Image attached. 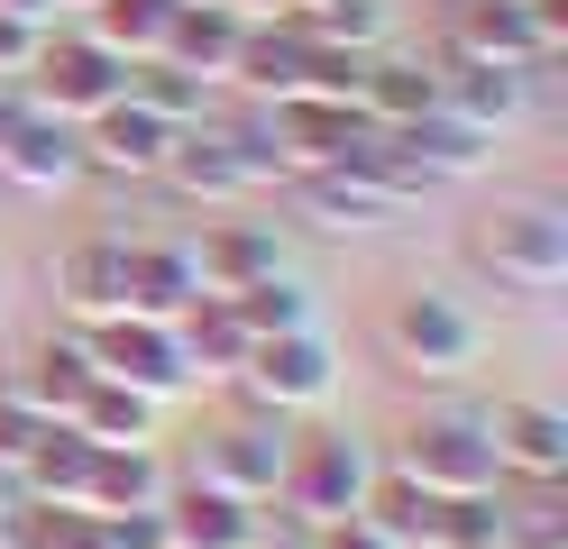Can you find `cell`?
<instances>
[{"instance_id": "obj_1", "label": "cell", "mask_w": 568, "mask_h": 549, "mask_svg": "<svg viewBox=\"0 0 568 549\" xmlns=\"http://www.w3.org/2000/svg\"><path fill=\"white\" fill-rule=\"evenodd\" d=\"M376 449L358 430H294L284 439V476H275V512H284V531H331V522H358V504L376 486Z\"/></svg>"}, {"instance_id": "obj_2", "label": "cell", "mask_w": 568, "mask_h": 549, "mask_svg": "<svg viewBox=\"0 0 568 549\" xmlns=\"http://www.w3.org/2000/svg\"><path fill=\"white\" fill-rule=\"evenodd\" d=\"M468 266L505 293H559L568 284V211L550 193L495 202L468 220Z\"/></svg>"}, {"instance_id": "obj_3", "label": "cell", "mask_w": 568, "mask_h": 549, "mask_svg": "<svg viewBox=\"0 0 568 549\" xmlns=\"http://www.w3.org/2000/svg\"><path fill=\"white\" fill-rule=\"evenodd\" d=\"M376 339H385V366H395V376H413V385H458V376L486 357V321L458 303V293L413 284V293L385 303Z\"/></svg>"}, {"instance_id": "obj_4", "label": "cell", "mask_w": 568, "mask_h": 549, "mask_svg": "<svg viewBox=\"0 0 568 549\" xmlns=\"http://www.w3.org/2000/svg\"><path fill=\"white\" fill-rule=\"evenodd\" d=\"M395 467L413 476V486H432V495H495V486H505L495 430H486L477 403H422V413L404 421Z\"/></svg>"}, {"instance_id": "obj_5", "label": "cell", "mask_w": 568, "mask_h": 549, "mask_svg": "<svg viewBox=\"0 0 568 549\" xmlns=\"http://www.w3.org/2000/svg\"><path fill=\"white\" fill-rule=\"evenodd\" d=\"M239 413H266V421H303V413H331L339 394V348L331 329H284V339H257L247 366L230 376Z\"/></svg>"}, {"instance_id": "obj_6", "label": "cell", "mask_w": 568, "mask_h": 549, "mask_svg": "<svg viewBox=\"0 0 568 549\" xmlns=\"http://www.w3.org/2000/svg\"><path fill=\"white\" fill-rule=\"evenodd\" d=\"M284 193H294V211L312 230H331V238H376V230H404L422 211V193L404 174H348V165H303Z\"/></svg>"}, {"instance_id": "obj_7", "label": "cell", "mask_w": 568, "mask_h": 549, "mask_svg": "<svg viewBox=\"0 0 568 549\" xmlns=\"http://www.w3.org/2000/svg\"><path fill=\"white\" fill-rule=\"evenodd\" d=\"M28 101L47 110V120H92V110H111L120 92H129V64L101 47V37H83V28H47L38 37V64H28V83H19Z\"/></svg>"}, {"instance_id": "obj_8", "label": "cell", "mask_w": 568, "mask_h": 549, "mask_svg": "<svg viewBox=\"0 0 568 549\" xmlns=\"http://www.w3.org/2000/svg\"><path fill=\"white\" fill-rule=\"evenodd\" d=\"M432 64H559V47L541 37V19H531V0H449V19L432 37Z\"/></svg>"}, {"instance_id": "obj_9", "label": "cell", "mask_w": 568, "mask_h": 549, "mask_svg": "<svg viewBox=\"0 0 568 549\" xmlns=\"http://www.w3.org/2000/svg\"><path fill=\"white\" fill-rule=\"evenodd\" d=\"M83 348H92V366H101L111 385L148 394L156 413L193 394V366H184V348H174V321H129V312H120V321H92Z\"/></svg>"}, {"instance_id": "obj_10", "label": "cell", "mask_w": 568, "mask_h": 549, "mask_svg": "<svg viewBox=\"0 0 568 549\" xmlns=\"http://www.w3.org/2000/svg\"><path fill=\"white\" fill-rule=\"evenodd\" d=\"M284 439H294V421H266V413H230V421H211V430H202V449H193V476L266 512V504H275V476H284Z\"/></svg>"}, {"instance_id": "obj_11", "label": "cell", "mask_w": 568, "mask_h": 549, "mask_svg": "<svg viewBox=\"0 0 568 549\" xmlns=\"http://www.w3.org/2000/svg\"><path fill=\"white\" fill-rule=\"evenodd\" d=\"M74 138H83V174H101V183H156L165 174V146H174V129L156 120V110H138L129 92L111 110H92Z\"/></svg>"}, {"instance_id": "obj_12", "label": "cell", "mask_w": 568, "mask_h": 549, "mask_svg": "<svg viewBox=\"0 0 568 549\" xmlns=\"http://www.w3.org/2000/svg\"><path fill=\"white\" fill-rule=\"evenodd\" d=\"M395 156H404V174L422 183V193H440V183H477L495 165V129L458 120V110H422V120L395 129Z\"/></svg>"}, {"instance_id": "obj_13", "label": "cell", "mask_w": 568, "mask_h": 549, "mask_svg": "<svg viewBox=\"0 0 568 549\" xmlns=\"http://www.w3.org/2000/svg\"><path fill=\"white\" fill-rule=\"evenodd\" d=\"M486 430H495V467L523 476V486H559V476H568V413H559V403L514 394V403L486 413Z\"/></svg>"}, {"instance_id": "obj_14", "label": "cell", "mask_w": 568, "mask_h": 549, "mask_svg": "<svg viewBox=\"0 0 568 549\" xmlns=\"http://www.w3.org/2000/svg\"><path fill=\"white\" fill-rule=\"evenodd\" d=\"M55 303H64V321H74V329L120 321V312H129V238H120V230L74 238V247L55 256Z\"/></svg>"}, {"instance_id": "obj_15", "label": "cell", "mask_w": 568, "mask_h": 549, "mask_svg": "<svg viewBox=\"0 0 568 549\" xmlns=\"http://www.w3.org/2000/svg\"><path fill=\"white\" fill-rule=\"evenodd\" d=\"M193 266H202V293H247V284H266L294 266V247H284L275 220H211V230L193 238Z\"/></svg>"}, {"instance_id": "obj_16", "label": "cell", "mask_w": 568, "mask_h": 549, "mask_svg": "<svg viewBox=\"0 0 568 549\" xmlns=\"http://www.w3.org/2000/svg\"><path fill=\"white\" fill-rule=\"evenodd\" d=\"M156 512H165V549H257V531H266L257 504L202 486V476H174Z\"/></svg>"}, {"instance_id": "obj_17", "label": "cell", "mask_w": 568, "mask_h": 549, "mask_svg": "<svg viewBox=\"0 0 568 549\" xmlns=\"http://www.w3.org/2000/svg\"><path fill=\"white\" fill-rule=\"evenodd\" d=\"M0 183H19V193H74V183H83L74 120H47V110L28 101V120L10 129V146H0Z\"/></svg>"}, {"instance_id": "obj_18", "label": "cell", "mask_w": 568, "mask_h": 549, "mask_svg": "<svg viewBox=\"0 0 568 549\" xmlns=\"http://www.w3.org/2000/svg\"><path fill=\"white\" fill-rule=\"evenodd\" d=\"M202 303L193 238H129V321H184Z\"/></svg>"}, {"instance_id": "obj_19", "label": "cell", "mask_w": 568, "mask_h": 549, "mask_svg": "<svg viewBox=\"0 0 568 549\" xmlns=\"http://www.w3.org/2000/svg\"><path fill=\"white\" fill-rule=\"evenodd\" d=\"M211 129H221V146H230V165L247 174V193H284L294 183V146H284V120H275V101H211Z\"/></svg>"}, {"instance_id": "obj_20", "label": "cell", "mask_w": 568, "mask_h": 549, "mask_svg": "<svg viewBox=\"0 0 568 549\" xmlns=\"http://www.w3.org/2000/svg\"><path fill=\"white\" fill-rule=\"evenodd\" d=\"M239 37H247V10H230V0H174V28H165V64H184L202 73L211 92L230 83V64H239Z\"/></svg>"}, {"instance_id": "obj_21", "label": "cell", "mask_w": 568, "mask_h": 549, "mask_svg": "<svg viewBox=\"0 0 568 549\" xmlns=\"http://www.w3.org/2000/svg\"><path fill=\"white\" fill-rule=\"evenodd\" d=\"M92 376H101V366H92V348H83V329H74V321H64V329H47V339L28 348V366H10V385L38 403L47 421H64V413H74V403L92 394Z\"/></svg>"}, {"instance_id": "obj_22", "label": "cell", "mask_w": 568, "mask_h": 549, "mask_svg": "<svg viewBox=\"0 0 568 549\" xmlns=\"http://www.w3.org/2000/svg\"><path fill=\"white\" fill-rule=\"evenodd\" d=\"M358 110H367L376 129H404V120H422V110H440V64H432V55L376 47L367 73H358Z\"/></svg>"}, {"instance_id": "obj_23", "label": "cell", "mask_w": 568, "mask_h": 549, "mask_svg": "<svg viewBox=\"0 0 568 549\" xmlns=\"http://www.w3.org/2000/svg\"><path fill=\"white\" fill-rule=\"evenodd\" d=\"M358 522H367L385 549H440V495H432V486H413V476L385 458V467H376V486H367V504H358Z\"/></svg>"}, {"instance_id": "obj_24", "label": "cell", "mask_w": 568, "mask_h": 549, "mask_svg": "<svg viewBox=\"0 0 568 549\" xmlns=\"http://www.w3.org/2000/svg\"><path fill=\"white\" fill-rule=\"evenodd\" d=\"M440 110H458V120L505 138L531 110V73H514V64H440Z\"/></svg>"}, {"instance_id": "obj_25", "label": "cell", "mask_w": 568, "mask_h": 549, "mask_svg": "<svg viewBox=\"0 0 568 549\" xmlns=\"http://www.w3.org/2000/svg\"><path fill=\"white\" fill-rule=\"evenodd\" d=\"M174 348H184V366H193V394H202V385H230L239 366H247V348H257V339L239 329V312L221 303V293H202V303H193L184 321H174Z\"/></svg>"}, {"instance_id": "obj_26", "label": "cell", "mask_w": 568, "mask_h": 549, "mask_svg": "<svg viewBox=\"0 0 568 549\" xmlns=\"http://www.w3.org/2000/svg\"><path fill=\"white\" fill-rule=\"evenodd\" d=\"M156 183H174V193H193V202H247V174L230 165V146H221V129H211V110L193 129H174V146H165V174Z\"/></svg>"}, {"instance_id": "obj_27", "label": "cell", "mask_w": 568, "mask_h": 549, "mask_svg": "<svg viewBox=\"0 0 568 549\" xmlns=\"http://www.w3.org/2000/svg\"><path fill=\"white\" fill-rule=\"evenodd\" d=\"M165 458H156V439L148 449H92V476H83V512H148L165 504Z\"/></svg>"}, {"instance_id": "obj_28", "label": "cell", "mask_w": 568, "mask_h": 549, "mask_svg": "<svg viewBox=\"0 0 568 549\" xmlns=\"http://www.w3.org/2000/svg\"><path fill=\"white\" fill-rule=\"evenodd\" d=\"M275 19L303 28L312 47H348V55H376L385 37H395V10H385V0H284Z\"/></svg>"}, {"instance_id": "obj_29", "label": "cell", "mask_w": 568, "mask_h": 549, "mask_svg": "<svg viewBox=\"0 0 568 549\" xmlns=\"http://www.w3.org/2000/svg\"><path fill=\"white\" fill-rule=\"evenodd\" d=\"M83 476H92V439L74 421H47L28 467H19V504H74L83 512Z\"/></svg>"}, {"instance_id": "obj_30", "label": "cell", "mask_w": 568, "mask_h": 549, "mask_svg": "<svg viewBox=\"0 0 568 549\" xmlns=\"http://www.w3.org/2000/svg\"><path fill=\"white\" fill-rule=\"evenodd\" d=\"M64 421H74V430L92 439V449H148L165 413H156L148 394H129V385H111V376H92V394H83Z\"/></svg>"}, {"instance_id": "obj_31", "label": "cell", "mask_w": 568, "mask_h": 549, "mask_svg": "<svg viewBox=\"0 0 568 549\" xmlns=\"http://www.w3.org/2000/svg\"><path fill=\"white\" fill-rule=\"evenodd\" d=\"M230 312H239V329L247 339H284V329H322V303H312V284L284 266V275H266V284H247V293H230Z\"/></svg>"}, {"instance_id": "obj_32", "label": "cell", "mask_w": 568, "mask_h": 549, "mask_svg": "<svg viewBox=\"0 0 568 549\" xmlns=\"http://www.w3.org/2000/svg\"><path fill=\"white\" fill-rule=\"evenodd\" d=\"M174 28V0H92L83 10V37H101L120 64H148Z\"/></svg>"}, {"instance_id": "obj_33", "label": "cell", "mask_w": 568, "mask_h": 549, "mask_svg": "<svg viewBox=\"0 0 568 549\" xmlns=\"http://www.w3.org/2000/svg\"><path fill=\"white\" fill-rule=\"evenodd\" d=\"M129 101L156 110L165 129H193L202 110H211V83H202V73H184V64H165V55H148V64H129Z\"/></svg>"}, {"instance_id": "obj_34", "label": "cell", "mask_w": 568, "mask_h": 549, "mask_svg": "<svg viewBox=\"0 0 568 549\" xmlns=\"http://www.w3.org/2000/svg\"><path fill=\"white\" fill-rule=\"evenodd\" d=\"M505 522H514L505 486L495 495H440V549H505Z\"/></svg>"}, {"instance_id": "obj_35", "label": "cell", "mask_w": 568, "mask_h": 549, "mask_svg": "<svg viewBox=\"0 0 568 549\" xmlns=\"http://www.w3.org/2000/svg\"><path fill=\"white\" fill-rule=\"evenodd\" d=\"M38 430H47V413H38V403H28L10 376H0V467H28V449H38Z\"/></svg>"}, {"instance_id": "obj_36", "label": "cell", "mask_w": 568, "mask_h": 549, "mask_svg": "<svg viewBox=\"0 0 568 549\" xmlns=\"http://www.w3.org/2000/svg\"><path fill=\"white\" fill-rule=\"evenodd\" d=\"M92 549H165V512H92Z\"/></svg>"}, {"instance_id": "obj_37", "label": "cell", "mask_w": 568, "mask_h": 549, "mask_svg": "<svg viewBox=\"0 0 568 549\" xmlns=\"http://www.w3.org/2000/svg\"><path fill=\"white\" fill-rule=\"evenodd\" d=\"M38 19H19V10H0V83H28V64H38Z\"/></svg>"}, {"instance_id": "obj_38", "label": "cell", "mask_w": 568, "mask_h": 549, "mask_svg": "<svg viewBox=\"0 0 568 549\" xmlns=\"http://www.w3.org/2000/svg\"><path fill=\"white\" fill-rule=\"evenodd\" d=\"M312 549H385L367 522H331V531H312Z\"/></svg>"}, {"instance_id": "obj_39", "label": "cell", "mask_w": 568, "mask_h": 549, "mask_svg": "<svg viewBox=\"0 0 568 549\" xmlns=\"http://www.w3.org/2000/svg\"><path fill=\"white\" fill-rule=\"evenodd\" d=\"M19 120H28V92H19V83H0V146H10Z\"/></svg>"}, {"instance_id": "obj_40", "label": "cell", "mask_w": 568, "mask_h": 549, "mask_svg": "<svg viewBox=\"0 0 568 549\" xmlns=\"http://www.w3.org/2000/svg\"><path fill=\"white\" fill-rule=\"evenodd\" d=\"M0 10H19V19H38V28H55V0H0Z\"/></svg>"}, {"instance_id": "obj_41", "label": "cell", "mask_w": 568, "mask_h": 549, "mask_svg": "<svg viewBox=\"0 0 568 549\" xmlns=\"http://www.w3.org/2000/svg\"><path fill=\"white\" fill-rule=\"evenodd\" d=\"M257 549H312L303 531H257Z\"/></svg>"}, {"instance_id": "obj_42", "label": "cell", "mask_w": 568, "mask_h": 549, "mask_svg": "<svg viewBox=\"0 0 568 549\" xmlns=\"http://www.w3.org/2000/svg\"><path fill=\"white\" fill-rule=\"evenodd\" d=\"M10 504H19V476H10V467H0V522H10Z\"/></svg>"}, {"instance_id": "obj_43", "label": "cell", "mask_w": 568, "mask_h": 549, "mask_svg": "<svg viewBox=\"0 0 568 549\" xmlns=\"http://www.w3.org/2000/svg\"><path fill=\"white\" fill-rule=\"evenodd\" d=\"M55 10H92V0H55Z\"/></svg>"}]
</instances>
